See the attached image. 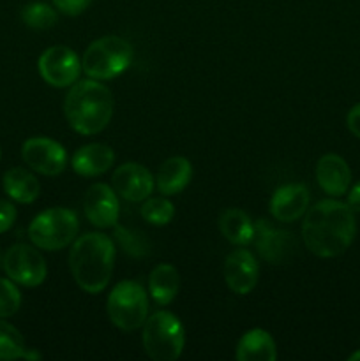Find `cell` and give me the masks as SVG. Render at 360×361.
<instances>
[{"label":"cell","mask_w":360,"mask_h":361,"mask_svg":"<svg viewBox=\"0 0 360 361\" xmlns=\"http://www.w3.org/2000/svg\"><path fill=\"white\" fill-rule=\"evenodd\" d=\"M356 235L355 212L337 200L318 201L306 212L302 238L318 257H337L346 252Z\"/></svg>","instance_id":"cell-1"},{"label":"cell","mask_w":360,"mask_h":361,"mask_svg":"<svg viewBox=\"0 0 360 361\" xmlns=\"http://www.w3.org/2000/svg\"><path fill=\"white\" fill-rule=\"evenodd\" d=\"M115 264V243L104 233H87L74 240L69 268L76 284L88 295L104 291Z\"/></svg>","instance_id":"cell-2"},{"label":"cell","mask_w":360,"mask_h":361,"mask_svg":"<svg viewBox=\"0 0 360 361\" xmlns=\"http://www.w3.org/2000/svg\"><path fill=\"white\" fill-rule=\"evenodd\" d=\"M64 113L78 134L92 136L108 127L113 116V95L99 80L76 81L66 95Z\"/></svg>","instance_id":"cell-3"},{"label":"cell","mask_w":360,"mask_h":361,"mask_svg":"<svg viewBox=\"0 0 360 361\" xmlns=\"http://www.w3.org/2000/svg\"><path fill=\"white\" fill-rule=\"evenodd\" d=\"M134 48L119 35H104L92 42L83 53L81 69L92 80H113L131 67Z\"/></svg>","instance_id":"cell-4"},{"label":"cell","mask_w":360,"mask_h":361,"mask_svg":"<svg viewBox=\"0 0 360 361\" xmlns=\"http://www.w3.org/2000/svg\"><path fill=\"white\" fill-rule=\"evenodd\" d=\"M186 345L184 324L175 314L159 310L147 317L143 324V348L148 358L155 361H175Z\"/></svg>","instance_id":"cell-5"},{"label":"cell","mask_w":360,"mask_h":361,"mask_svg":"<svg viewBox=\"0 0 360 361\" xmlns=\"http://www.w3.org/2000/svg\"><path fill=\"white\" fill-rule=\"evenodd\" d=\"M80 221L76 212L71 208H48L35 215L28 226V238L37 249L62 250L76 240Z\"/></svg>","instance_id":"cell-6"},{"label":"cell","mask_w":360,"mask_h":361,"mask_svg":"<svg viewBox=\"0 0 360 361\" xmlns=\"http://www.w3.org/2000/svg\"><path fill=\"white\" fill-rule=\"evenodd\" d=\"M108 316L116 328L134 331L145 324L148 317V295L141 284L122 281L108 296Z\"/></svg>","instance_id":"cell-7"},{"label":"cell","mask_w":360,"mask_h":361,"mask_svg":"<svg viewBox=\"0 0 360 361\" xmlns=\"http://www.w3.org/2000/svg\"><path fill=\"white\" fill-rule=\"evenodd\" d=\"M4 271L16 284L25 288H37L46 281L48 267L37 247L16 243L9 247L2 261Z\"/></svg>","instance_id":"cell-8"},{"label":"cell","mask_w":360,"mask_h":361,"mask_svg":"<svg viewBox=\"0 0 360 361\" xmlns=\"http://www.w3.org/2000/svg\"><path fill=\"white\" fill-rule=\"evenodd\" d=\"M37 69L46 83L55 88H66L76 83L80 78L81 60L76 51L67 46H52L39 56Z\"/></svg>","instance_id":"cell-9"},{"label":"cell","mask_w":360,"mask_h":361,"mask_svg":"<svg viewBox=\"0 0 360 361\" xmlns=\"http://www.w3.org/2000/svg\"><path fill=\"white\" fill-rule=\"evenodd\" d=\"M25 164L44 176H59L67 166L66 148L49 137H30L21 147Z\"/></svg>","instance_id":"cell-10"},{"label":"cell","mask_w":360,"mask_h":361,"mask_svg":"<svg viewBox=\"0 0 360 361\" xmlns=\"http://www.w3.org/2000/svg\"><path fill=\"white\" fill-rule=\"evenodd\" d=\"M83 212L95 228H113L120 217L119 194L108 183H94L83 197Z\"/></svg>","instance_id":"cell-11"},{"label":"cell","mask_w":360,"mask_h":361,"mask_svg":"<svg viewBox=\"0 0 360 361\" xmlns=\"http://www.w3.org/2000/svg\"><path fill=\"white\" fill-rule=\"evenodd\" d=\"M222 275L235 295H249L260 279V264L251 250L235 249L226 257Z\"/></svg>","instance_id":"cell-12"},{"label":"cell","mask_w":360,"mask_h":361,"mask_svg":"<svg viewBox=\"0 0 360 361\" xmlns=\"http://www.w3.org/2000/svg\"><path fill=\"white\" fill-rule=\"evenodd\" d=\"M253 242L260 256L272 264L286 263L293 256V250L296 249V242L292 233L275 229L270 222L263 219L254 224Z\"/></svg>","instance_id":"cell-13"},{"label":"cell","mask_w":360,"mask_h":361,"mask_svg":"<svg viewBox=\"0 0 360 361\" xmlns=\"http://www.w3.org/2000/svg\"><path fill=\"white\" fill-rule=\"evenodd\" d=\"M112 187L126 201L140 203L147 200L154 190V176L145 166L126 162L113 171Z\"/></svg>","instance_id":"cell-14"},{"label":"cell","mask_w":360,"mask_h":361,"mask_svg":"<svg viewBox=\"0 0 360 361\" xmlns=\"http://www.w3.org/2000/svg\"><path fill=\"white\" fill-rule=\"evenodd\" d=\"M309 207V190L302 183L279 187L270 200V212L275 221L295 222L304 217Z\"/></svg>","instance_id":"cell-15"},{"label":"cell","mask_w":360,"mask_h":361,"mask_svg":"<svg viewBox=\"0 0 360 361\" xmlns=\"http://www.w3.org/2000/svg\"><path fill=\"white\" fill-rule=\"evenodd\" d=\"M316 178L328 196H344L352 183V171L341 155L327 154L318 161Z\"/></svg>","instance_id":"cell-16"},{"label":"cell","mask_w":360,"mask_h":361,"mask_svg":"<svg viewBox=\"0 0 360 361\" xmlns=\"http://www.w3.org/2000/svg\"><path fill=\"white\" fill-rule=\"evenodd\" d=\"M115 162V154L113 148L102 143H90L85 147L78 148L71 159L74 173L80 176H99L104 175Z\"/></svg>","instance_id":"cell-17"},{"label":"cell","mask_w":360,"mask_h":361,"mask_svg":"<svg viewBox=\"0 0 360 361\" xmlns=\"http://www.w3.org/2000/svg\"><path fill=\"white\" fill-rule=\"evenodd\" d=\"M193 178V166L186 157H169L159 168L155 183L162 196H176L189 185Z\"/></svg>","instance_id":"cell-18"},{"label":"cell","mask_w":360,"mask_h":361,"mask_svg":"<svg viewBox=\"0 0 360 361\" xmlns=\"http://www.w3.org/2000/svg\"><path fill=\"white\" fill-rule=\"evenodd\" d=\"M235 356L239 361H274L277 358V348L267 330L254 328L242 335Z\"/></svg>","instance_id":"cell-19"},{"label":"cell","mask_w":360,"mask_h":361,"mask_svg":"<svg viewBox=\"0 0 360 361\" xmlns=\"http://www.w3.org/2000/svg\"><path fill=\"white\" fill-rule=\"evenodd\" d=\"M180 291V275L173 264L161 263L148 275V295L159 307L169 305Z\"/></svg>","instance_id":"cell-20"},{"label":"cell","mask_w":360,"mask_h":361,"mask_svg":"<svg viewBox=\"0 0 360 361\" xmlns=\"http://www.w3.org/2000/svg\"><path fill=\"white\" fill-rule=\"evenodd\" d=\"M4 192L16 203L30 204L41 194V185L34 173L25 168H11L2 178Z\"/></svg>","instance_id":"cell-21"},{"label":"cell","mask_w":360,"mask_h":361,"mask_svg":"<svg viewBox=\"0 0 360 361\" xmlns=\"http://www.w3.org/2000/svg\"><path fill=\"white\" fill-rule=\"evenodd\" d=\"M219 231L229 243L246 247L254 238V224L249 215L239 208H228L219 217Z\"/></svg>","instance_id":"cell-22"},{"label":"cell","mask_w":360,"mask_h":361,"mask_svg":"<svg viewBox=\"0 0 360 361\" xmlns=\"http://www.w3.org/2000/svg\"><path fill=\"white\" fill-rule=\"evenodd\" d=\"M21 20L27 27L35 28V30H48V28L55 27V23L59 21V14L48 4L32 2L23 7Z\"/></svg>","instance_id":"cell-23"},{"label":"cell","mask_w":360,"mask_h":361,"mask_svg":"<svg viewBox=\"0 0 360 361\" xmlns=\"http://www.w3.org/2000/svg\"><path fill=\"white\" fill-rule=\"evenodd\" d=\"M141 217L145 222L152 226H166L173 221L175 217V207L169 200H166V196L161 197H150L143 203L140 210Z\"/></svg>","instance_id":"cell-24"},{"label":"cell","mask_w":360,"mask_h":361,"mask_svg":"<svg viewBox=\"0 0 360 361\" xmlns=\"http://www.w3.org/2000/svg\"><path fill=\"white\" fill-rule=\"evenodd\" d=\"M25 349L27 348L20 331L0 317V360L23 358Z\"/></svg>","instance_id":"cell-25"},{"label":"cell","mask_w":360,"mask_h":361,"mask_svg":"<svg viewBox=\"0 0 360 361\" xmlns=\"http://www.w3.org/2000/svg\"><path fill=\"white\" fill-rule=\"evenodd\" d=\"M21 307V293L16 282L11 279H0V317L14 316Z\"/></svg>","instance_id":"cell-26"},{"label":"cell","mask_w":360,"mask_h":361,"mask_svg":"<svg viewBox=\"0 0 360 361\" xmlns=\"http://www.w3.org/2000/svg\"><path fill=\"white\" fill-rule=\"evenodd\" d=\"M90 4L92 0H53V6L67 16H78V14L85 13Z\"/></svg>","instance_id":"cell-27"},{"label":"cell","mask_w":360,"mask_h":361,"mask_svg":"<svg viewBox=\"0 0 360 361\" xmlns=\"http://www.w3.org/2000/svg\"><path fill=\"white\" fill-rule=\"evenodd\" d=\"M16 207L11 201L0 200V235L13 228L14 221H16Z\"/></svg>","instance_id":"cell-28"},{"label":"cell","mask_w":360,"mask_h":361,"mask_svg":"<svg viewBox=\"0 0 360 361\" xmlns=\"http://www.w3.org/2000/svg\"><path fill=\"white\" fill-rule=\"evenodd\" d=\"M346 123H348L349 133L360 140V102L349 109L348 116H346Z\"/></svg>","instance_id":"cell-29"},{"label":"cell","mask_w":360,"mask_h":361,"mask_svg":"<svg viewBox=\"0 0 360 361\" xmlns=\"http://www.w3.org/2000/svg\"><path fill=\"white\" fill-rule=\"evenodd\" d=\"M348 207L352 208L355 214H360V182L349 189L348 194Z\"/></svg>","instance_id":"cell-30"},{"label":"cell","mask_w":360,"mask_h":361,"mask_svg":"<svg viewBox=\"0 0 360 361\" xmlns=\"http://www.w3.org/2000/svg\"><path fill=\"white\" fill-rule=\"evenodd\" d=\"M23 358L25 360H41V355H39L37 351H28V349H25Z\"/></svg>","instance_id":"cell-31"},{"label":"cell","mask_w":360,"mask_h":361,"mask_svg":"<svg viewBox=\"0 0 360 361\" xmlns=\"http://www.w3.org/2000/svg\"><path fill=\"white\" fill-rule=\"evenodd\" d=\"M348 360H349V361H360V349H359V351H355V353H353V355L349 356Z\"/></svg>","instance_id":"cell-32"},{"label":"cell","mask_w":360,"mask_h":361,"mask_svg":"<svg viewBox=\"0 0 360 361\" xmlns=\"http://www.w3.org/2000/svg\"><path fill=\"white\" fill-rule=\"evenodd\" d=\"M0 159H2V150H0Z\"/></svg>","instance_id":"cell-33"},{"label":"cell","mask_w":360,"mask_h":361,"mask_svg":"<svg viewBox=\"0 0 360 361\" xmlns=\"http://www.w3.org/2000/svg\"><path fill=\"white\" fill-rule=\"evenodd\" d=\"M0 263H2V261H0Z\"/></svg>","instance_id":"cell-34"}]
</instances>
